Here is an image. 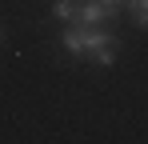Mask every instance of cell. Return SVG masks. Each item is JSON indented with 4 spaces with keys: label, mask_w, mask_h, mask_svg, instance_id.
<instances>
[{
    "label": "cell",
    "mask_w": 148,
    "mask_h": 144,
    "mask_svg": "<svg viewBox=\"0 0 148 144\" xmlns=\"http://www.w3.org/2000/svg\"><path fill=\"white\" fill-rule=\"evenodd\" d=\"M136 4H144V0H124V8H136Z\"/></svg>",
    "instance_id": "obj_7"
},
{
    "label": "cell",
    "mask_w": 148,
    "mask_h": 144,
    "mask_svg": "<svg viewBox=\"0 0 148 144\" xmlns=\"http://www.w3.org/2000/svg\"><path fill=\"white\" fill-rule=\"evenodd\" d=\"M132 20H136V28H148V0L132 8Z\"/></svg>",
    "instance_id": "obj_5"
},
{
    "label": "cell",
    "mask_w": 148,
    "mask_h": 144,
    "mask_svg": "<svg viewBox=\"0 0 148 144\" xmlns=\"http://www.w3.org/2000/svg\"><path fill=\"white\" fill-rule=\"evenodd\" d=\"M52 16L76 24V20H80V0H56V4H52Z\"/></svg>",
    "instance_id": "obj_4"
},
{
    "label": "cell",
    "mask_w": 148,
    "mask_h": 144,
    "mask_svg": "<svg viewBox=\"0 0 148 144\" xmlns=\"http://www.w3.org/2000/svg\"><path fill=\"white\" fill-rule=\"evenodd\" d=\"M84 56L104 68V64L116 60V40H112L104 28H96V24H84Z\"/></svg>",
    "instance_id": "obj_1"
},
{
    "label": "cell",
    "mask_w": 148,
    "mask_h": 144,
    "mask_svg": "<svg viewBox=\"0 0 148 144\" xmlns=\"http://www.w3.org/2000/svg\"><path fill=\"white\" fill-rule=\"evenodd\" d=\"M92 4H100V8H104V12H112V16L124 8V0H92Z\"/></svg>",
    "instance_id": "obj_6"
},
{
    "label": "cell",
    "mask_w": 148,
    "mask_h": 144,
    "mask_svg": "<svg viewBox=\"0 0 148 144\" xmlns=\"http://www.w3.org/2000/svg\"><path fill=\"white\" fill-rule=\"evenodd\" d=\"M104 20H112V12H104V8L92 4V0H80V20L76 24H104Z\"/></svg>",
    "instance_id": "obj_3"
},
{
    "label": "cell",
    "mask_w": 148,
    "mask_h": 144,
    "mask_svg": "<svg viewBox=\"0 0 148 144\" xmlns=\"http://www.w3.org/2000/svg\"><path fill=\"white\" fill-rule=\"evenodd\" d=\"M60 44H64V52H72V56H84V24H72V28H64Z\"/></svg>",
    "instance_id": "obj_2"
}]
</instances>
